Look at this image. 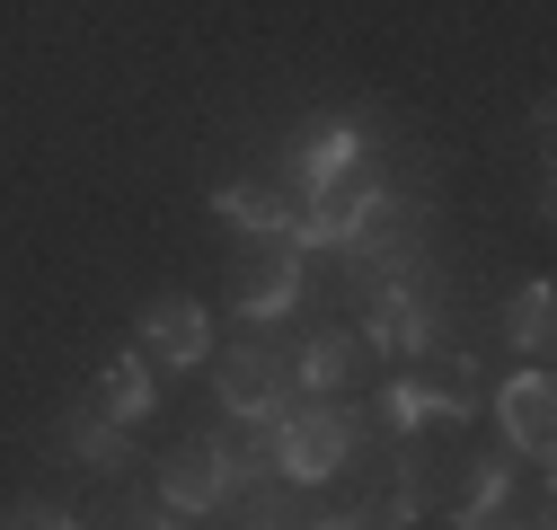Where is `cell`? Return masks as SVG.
<instances>
[{
  "label": "cell",
  "mask_w": 557,
  "mask_h": 530,
  "mask_svg": "<svg viewBox=\"0 0 557 530\" xmlns=\"http://www.w3.org/2000/svg\"><path fill=\"white\" fill-rule=\"evenodd\" d=\"M425 337H434V310L416 301V292H381L363 345H372V354H425Z\"/></svg>",
  "instance_id": "8fae6325"
},
{
  "label": "cell",
  "mask_w": 557,
  "mask_h": 530,
  "mask_svg": "<svg viewBox=\"0 0 557 530\" xmlns=\"http://www.w3.org/2000/svg\"><path fill=\"white\" fill-rule=\"evenodd\" d=\"M327 530H355V521H327Z\"/></svg>",
  "instance_id": "2e32d148"
},
{
  "label": "cell",
  "mask_w": 557,
  "mask_h": 530,
  "mask_svg": "<svg viewBox=\"0 0 557 530\" xmlns=\"http://www.w3.org/2000/svg\"><path fill=\"white\" fill-rule=\"evenodd\" d=\"M496 425H505V442H513L522 459H548V442H557V389H548V371L505 380V398H496Z\"/></svg>",
  "instance_id": "8992f818"
},
{
  "label": "cell",
  "mask_w": 557,
  "mask_h": 530,
  "mask_svg": "<svg viewBox=\"0 0 557 530\" xmlns=\"http://www.w3.org/2000/svg\"><path fill=\"white\" fill-rule=\"evenodd\" d=\"M381 168H372V151H355V160H336V168H319L301 194H293V239L301 248H345V230H355L372 204H381Z\"/></svg>",
  "instance_id": "6da1fadb"
},
{
  "label": "cell",
  "mask_w": 557,
  "mask_h": 530,
  "mask_svg": "<svg viewBox=\"0 0 557 530\" xmlns=\"http://www.w3.org/2000/svg\"><path fill=\"white\" fill-rule=\"evenodd\" d=\"M345 451H355V425L336 407H293L274 425V469H284V487H327L345 469Z\"/></svg>",
  "instance_id": "3957f363"
},
{
  "label": "cell",
  "mask_w": 557,
  "mask_h": 530,
  "mask_svg": "<svg viewBox=\"0 0 557 530\" xmlns=\"http://www.w3.org/2000/svg\"><path fill=\"white\" fill-rule=\"evenodd\" d=\"M222 407L248 416V425H274V416L293 407V354H274V345L222 354Z\"/></svg>",
  "instance_id": "5b68a950"
},
{
  "label": "cell",
  "mask_w": 557,
  "mask_h": 530,
  "mask_svg": "<svg viewBox=\"0 0 557 530\" xmlns=\"http://www.w3.org/2000/svg\"><path fill=\"white\" fill-rule=\"evenodd\" d=\"M363 363H372V345H363V337H319V345L301 354V389L336 398V389H355V380H363Z\"/></svg>",
  "instance_id": "7c38bea8"
},
{
  "label": "cell",
  "mask_w": 557,
  "mask_h": 530,
  "mask_svg": "<svg viewBox=\"0 0 557 530\" xmlns=\"http://www.w3.org/2000/svg\"><path fill=\"white\" fill-rule=\"evenodd\" d=\"M160 495H169V513H222V451L213 442H186L160 469Z\"/></svg>",
  "instance_id": "9c48e42d"
},
{
  "label": "cell",
  "mask_w": 557,
  "mask_h": 530,
  "mask_svg": "<svg viewBox=\"0 0 557 530\" xmlns=\"http://www.w3.org/2000/svg\"><path fill=\"white\" fill-rule=\"evenodd\" d=\"M301 301V265H293V230H265L257 239V265L239 283V318H284Z\"/></svg>",
  "instance_id": "52a82bcc"
},
{
  "label": "cell",
  "mask_w": 557,
  "mask_h": 530,
  "mask_svg": "<svg viewBox=\"0 0 557 530\" xmlns=\"http://www.w3.org/2000/svg\"><path fill=\"white\" fill-rule=\"evenodd\" d=\"M0 530H72V513H62V504H10Z\"/></svg>",
  "instance_id": "9a60e30c"
},
{
  "label": "cell",
  "mask_w": 557,
  "mask_h": 530,
  "mask_svg": "<svg viewBox=\"0 0 557 530\" xmlns=\"http://www.w3.org/2000/svg\"><path fill=\"white\" fill-rule=\"evenodd\" d=\"M478 416V363L469 354H425L389 398H381V425L416 433V425H469Z\"/></svg>",
  "instance_id": "7a4b0ae2"
},
{
  "label": "cell",
  "mask_w": 557,
  "mask_h": 530,
  "mask_svg": "<svg viewBox=\"0 0 557 530\" xmlns=\"http://www.w3.org/2000/svg\"><path fill=\"white\" fill-rule=\"evenodd\" d=\"M505 318H513V345H522V354H548V345H557V292H548V283H522Z\"/></svg>",
  "instance_id": "4fadbf2b"
},
{
  "label": "cell",
  "mask_w": 557,
  "mask_h": 530,
  "mask_svg": "<svg viewBox=\"0 0 557 530\" xmlns=\"http://www.w3.org/2000/svg\"><path fill=\"white\" fill-rule=\"evenodd\" d=\"M81 407H89V416H115V425H143V416L160 407V398H151V363H143V354H115V363L89 380Z\"/></svg>",
  "instance_id": "ba28073f"
},
{
  "label": "cell",
  "mask_w": 557,
  "mask_h": 530,
  "mask_svg": "<svg viewBox=\"0 0 557 530\" xmlns=\"http://www.w3.org/2000/svg\"><path fill=\"white\" fill-rule=\"evenodd\" d=\"M133 337H143V363L195 371L203 354H213V318H203V301H186V292H160V301H143Z\"/></svg>",
  "instance_id": "277c9868"
},
{
  "label": "cell",
  "mask_w": 557,
  "mask_h": 530,
  "mask_svg": "<svg viewBox=\"0 0 557 530\" xmlns=\"http://www.w3.org/2000/svg\"><path fill=\"white\" fill-rule=\"evenodd\" d=\"M124 451H133V442H124V425L81 407V425H72V459H89V469H124Z\"/></svg>",
  "instance_id": "5bb4252c"
},
{
  "label": "cell",
  "mask_w": 557,
  "mask_h": 530,
  "mask_svg": "<svg viewBox=\"0 0 557 530\" xmlns=\"http://www.w3.org/2000/svg\"><path fill=\"white\" fill-rule=\"evenodd\" d=\"M213 213L222 222H239V230H293V186H274V177H239V186H222L213 194Z\"/></svg>",
  "instance_id": "30bf717a"
}]
</instances>
